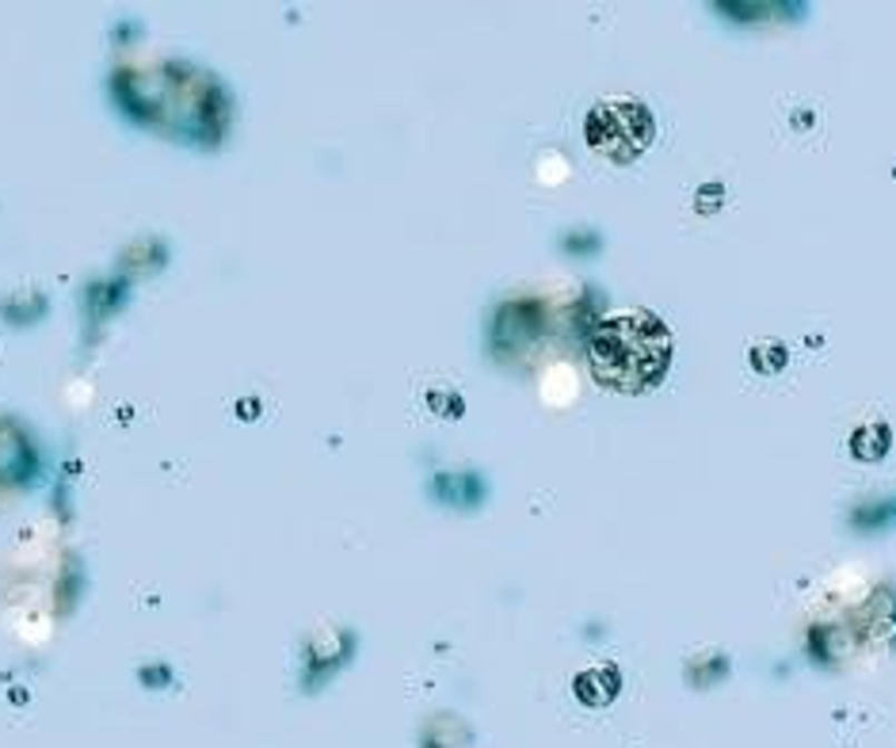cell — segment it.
I'll list each match as a JSON object with an SVG mask.
<instances>
[{
	"label": "cell",
	"instance_id": "6da1fadb",
	"mask_svg": "<svg viewBox=\"0 0 896 748\" xmlns=\"http://www.w3.org/2000/svg\"><path fill=\"white\" fill-rule=\"evenodd\" d=\"M671 328L649 309L603 317L588 336V367L614 394H649L671 367Z\"/></svg>",
	"mask_w": 896,
	"mask_h": 748
},
{
	"label": "cell",
	"instance_id": "7a4b0ae2",
	"mask_svg": "<svg viewBox=\"0 0 896 748\" xmlns=\"http://www.w3.org/2000/svg\"><path fill=\"white\" fill-rule=\"evenodd\" d=\"M584 138L599 157L614 160V165H630V160H638L652 146L657 122H652V111L644 104L618 96V100H603L591 107Z\"/></svg>",
	"mask_w": 896,
	"mask_h": 748
}]
</instances>
